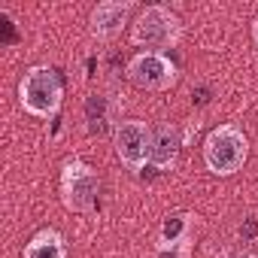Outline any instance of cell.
I'll return each mask as SVG.
<instances>
[{"mask_svg":"<svg viewBox=\"0 0 258 258\" xmlns=\"http://www.w3.org/2000/svg\"><path fill=\"white\" fill-rule=\"evenodd\" d=\"M100 198V176L82 158H67L61 164V201L70 213H91Z\"/></svg>","mask_w":258,"mask_h":258,"instance_id":"cell-4","label":"cell"},{"mask_svg":"<svg viewBox=\"0 0 258 258\" xmlns=\"http://www.w3.org/2000/svg\"><path fill=\"white\" fill-rule=\"evenodd\" d=\"M249 158V140L237 124L225 121L207 134L204 140V164L213 176H234L237 170H243Z\"/></svg>","mask_w":258,"mask_h":258,"instance_id":"cell-3","label":"cell"},{"mask_svg":"<svg viewBox=\"0 0 258 258\" xmlns=\"http://www.w3.org/2000/svg\"><path fill=\"white\" fill-rule=\"evenodd\" d=\"M22 258H67V240H64L61 231L43 228V231H37V234L25 243Z\"/></svg>","mask_w":258,"mask_h":258,"instance_id":"cell-9","label":"cell"},{"mask_svg":"<svg viewBox=\"0 0 258 258\" xmlns=\"http://www.w3.org/2000/svg\"><path fill=\"white\" fill-rule=\"evenodd\" d=\"M124 73L140 91H167L179 79V67L167 52H137Z\"/></svg>","mask_w":258,"mask_h":258,"instance_id":"cell-5","label":"cell"},{"mask_svg":"<svg viewBox=\"0 0 258 258\" xmlns=\"http://www.w3.org/2000/svg\"><path fill=\"white\" fill-rule=\"evenodd\" d=\"M188 240V216H167L161 225V246H185Z\"/></svg>","mask_w":258,"mask_h":258,"instance_id":"cell-11","label":"cell"},{"mask_svg":"<svg viewBox=\"0 0 258 258\" xmlns=\"http://www.w3.org/2000/svg\"><path fill=\"white\" fill-rule=\"evenodd\" d=\"M134 4L131 0H103V4H97L88 16V31L94 40L106 43L112 37L121 34V28L127 25V16H131Z\"/></svg>","mask_w":258,"mask_h":258,"instance_id":"cell-7","label":"cell"},{"mask_svg":"<svg viewBox=\"0 0 258 258\" xmlns=\"http://www.w3.org/2000/svg\"><path fill=\"white\" fill-rule=\"evenodd\" d=\"M252 40H255V46H258V16H255V22H252Z\"/></svg>","mask_w":258,"mask_h":258,"instance_id":"cell-12","label":"cell"},{"mask_svg":"<svg viewBox=\"0 0 258 258\" xmlns=\"http://www.w3.org/2000/svg\"><path fill=\"white\" fill-rule=\"evenodd\" d=\"M19 103L34 118H55L64 103V82L55 67H31L19 82Z\"/></svg>","mask_w":258,"mask_h":258,"instance_id":"cell-1","label":"cell"},{"mask_svg":"<svg viewBox=\"0 0 258 258\" xmlns=\"http://www.w3.org/2000/svg\"><path fill=\"white\" fill-rule=\"evenodd\" d=\"M109 100L103 94H91L85 103V121H88V131L91 134H103L109 127Z\"/></svg>","mask_w":258,"mask_h":258,"instance_id":"cell-10","label":"cell"},{"mask_svg":"<svg viewBox=\"0 0 258 258\" xmlns=\"http://www.w3.org/2000/svg\"><path fill=\"white\" fill-rule=\"evenodd\" d=\"M112 146H115V158L131 170L140 173L149 164V146H152V127L146 121L137 118H124L115 121L112 127Z\"/></svg>","mask_w":258,"mask_h":258,"instance_id":"cell-6","label":"cell"},{"mask_svg":"<svg viewBox=\"0 0 258 258\" xmlns=\"http://www.w3.org/2000/svg\"><path fill=\"white\" fill-rule=\"evenodd\" d=\"M182 149V134L173 121H161L152 127V146H149V167H155L158 173H167L176 167Z\"/></svg>","mask_w":258,"mask_h":258,"instance_id":"cell-8","label":"cell"},{"mask_svg":"<svg viewBox=\"0 0 258 258\" xmlns=\"http://www.w3.org/2000/svg\"><path fill=\"white\" fill-rule=\"evenodd\" d=\"M179 40H182V22L164 4H152L140 10V16L131 25V43L140 46L143 52H164L179 46Z\"/></svg>","mask_w":258,"mask_h":258,"instance_id":"cell-2","label":"cell"}]
</instances>
